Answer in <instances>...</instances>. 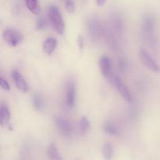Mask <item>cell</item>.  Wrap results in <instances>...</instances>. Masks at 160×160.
I'll use <instances>...</instances> for the list:
<instances>
[{"instance_id": "1", "label": "cell", "mask_w": 160, "mask_h": 160, "mask_svg": "<svg viewBox=\"0 0 160 160\" xmlns=\"http://www.w3.org/2000/svg\"><path fill=\"white\" fill-rule=\"evenodd\" d=\"M48 18L53 28L59 34L62 35L65 30V23L59 8L56 6H51L48 9Z\"/></svg>"}, {"instance_id": "2", "label": "cell", "mask_w": 160, "mask_h": 160, "mask_svg": "<svg viewBox=\"0 0 160 160\" xmlns=\"http://www.w3.org/2000/svg\"><path fill=\"white\" fill-rule=\"evenodd\" d=\"M2 38L6 43L11 46H17L23 40V35L15 28H6L2 33Z\"/></svg>"}, {"instance_id": "3", "label": "cell", "mask_w": 160, "mask_h": 160, "mask_svg": "<svg viewBox=\"0 0 160 160\" xmlns=\"http://www.w3.org/2000/svg\"><path fill=\"white\" fill-rule=\"evenodd\" d=\"M139 56L142 61V62L150 69L151 71L154 72H160V65L158 64L157 61L150 55V53L148 51L143 48H141L139 50Z\"/></svg>"}, {"instance_id": "4", "label": "cell", "mask_w": 160, "mask_h": 160, "mask_svg": "<svg viewBox=\"0 0 160 160\" xmlns=\"http://www.w3.org/2000/svg\"><path fill=\"white\" fill-rule=\"evenodd\" d=\"M155 26H156V20L152 16L147 15L144 17L143 24H142L143 31L145 36L150 40L152 39L154 35Z\"/></svg>"}, {"instance_id": "5", "label": "cell", "mask_w": 160, "mask_h": 160, "mask_svg": "<svg viewBox=\"0 0 160 160\" xmlns=\"http://www.w3.org/2000/svg\"><path fill=\"white\" fill-rule=\"evenodd\" d=\"M112 80L113 84L115 85L116 87L117 88L118 91L120 92V93L121 94V96L123 97V98L124 100H126L128 102H131L132 101V95H131V92L128 89V88L125 86L124 83L122 82L121 78L119 76H113L112 77Z\"/></svg>"}, {"instance_id": "6", "label": "cell", "mask_w": 160, "mask_h": 160, "mask_svg": "<svg viewBox=\"0 0 160 160\" xmlns=\"http://www.w3.org/2000/svg\"><path fill=\"white\" fill-rule=\"evenodd\" d=\"M87 26L89 34L94 39H98L101 36L102 28L100 22L96 18H92L88 20Z\"/></svg>"}, {"instance_id": "7", "label": "cell", "mask_w": 160, "mask_h": 160, "mask_svg": "<svg viewBox=\"0 0 160 160\" xmlns=\"http://www.w3.org/2000/svg\"><path fill=\"white\" fill-rule=\"evenodd\" d=\"M76 100V85L73 80H70L67 83L66 103L69 108H73L75 105Z\"/></svg>"}, {"instance_id": "8", "label": "cell", "mask_w": 160, "mask_h": 160, "mask_svg": "<svg viewBox=\"0 0 160 160\" xmlns=\"http://www.w3.org/2000/svg\"><path fill=\"white\" fill-rule=\"evenodd\" d=\"M56 125L60 133L64 136H70L73 132V126L71 122L62 117H58L56 119Z\"/></svg>"}, {"instance_id": "9", "label": "cell", "mask_w": 160, "mask_h": 160, "mask_svg": "<svg viewBox=\"0 0 160 160\" xmlns=\"http://www.w3.org/2000/svg\"><path fill=\"white\" fill-rule=\"evenodd\" d=\"M12 78L13 79L14 83L19 90L23 93H27L29 90V86L27 83L26 80L24 79L21 74L17 70H13L12 72Z\"/></svg>"}, {"instance_id": "10", "label": "cell", "mask_w": 160, "mask_h": 160, "mask_svg": "<svg viewBox=\"0 0 160 160\" xmlns=\"http://www.w3.org/2000/svg\"><path fill=\"white\" fill-rule=\"evenodd\" d=\"M99 67L103 76L106 78H112V67L109 56L103 55L99 60Z\"/></svg>"}, {"instance_id": "11", "label": "cell", "mask_w": 160, "mask_h": 160, "mask_svg": "<svg viewBox=\"0 0 160 160\" xmlns=\"http://www.w3.org/2000/svg\"><path fill=\"white\" fill-rule=\"evenodd\" d=\"M10 112L6 105L0 106V125L2 127L8 126L10 122Z\"/></svg>"}, {"instance_id": "12", "label": "cell", "mask_w": 160, "mask_h": 160, "mask_svg": "<svg viewBox=\"0 0 160 160\" xmlns=\"http://www.w3.org/2000/svg\"><path fill=\"white\" fill-rule=\"evenodd\" d=\"M56 46H57V40H56V39L50 37L45 39V42H43L42 48H43V51L46 54L51 55L55 51Z\"/></svg>"}, {"instance_id": "13", "label": "cell", "mask_w": 160, "mask_h": 160, "mask_svg": "<svg viewBox=\"0 0 160 160\" xmlns=\"http://www.w3.org/2000/svg\"><path fill=\"white\" fill-rule=\"evenodd\" d=\"M102 154L104 160H112L114 155V149L110 143H105L102 149Z\"/></svg>"}, {"instance_id": "14", "label": "cell", "mask_w": 160, "mask_h": 160, "mask_svg": "<svg viewBox=\"0 0 160 160\" xmlns=\"http://www.w3.org/2000/svg\"><path fill=\"white\" fill-rule=\"evenodd\" d=\"M47 155L51 160H62L59 150L54 144H50L47 149Z\"/></svg>"}, {"instance_id": "15", "label": "cell", "mask_w": 160, "mask_h": 160, "mask_svg": "<svg viewBox=\"0 0 160 160\" xmlns=\"http://www.w3.org/2000/svg\"><path fill=\"white\" fill-rule=\"evenodd\" d=\"M26 6L28 9L31 11L32 13L38 15L41 13V8L38 5V0H25Z\"/></svg>"}, {"instance_id": "16", "label": "cell", "mask_w": 160, "mask_h": 160, "mask_svg": "<svg viewBox=\"0 0 160 160\" xmlns=\"http://www.w3.org/2000/svg\"><path fill=\"white\" fill-rule=\"evenodd\" d=\"M103 130L108 134L112 135V136H117L120 133L119 129L115 125L111 123V122H106V123H105L104 125H103Z\"/></svg>"}, {"instance_id": "17", "label": "cell", "mask_w": 160, "mask_h": 160, "mask_svg": "<svg viewBox=\"0 0 160 160\" xmlns=\"http://www.w3.org/2000/svg\"><path fill=\"white\" fill-rule=\"evenodd\" d=\"M33 105L37 111H41L44 108V101L42 97L39 94H34L32 98Z\"/></svg>"}, {"instance_id": "18", "label": "cell", "mask_w": 160, "mask_h": 160, "mask_svg": "<svg viewBox=\"0 0 160 160\" xmlns=\"http://www.w3.org/2000/svg\"><path fill=\"white\" fill-rule=\"evenodd\" d=\"M80 130L82 133H85L90 129V122L87 117H82L79 122Z\"/></svg>"}, {"instance_id": "19", "label": "cell", "mask_w": 160, "mask_h": 160, "mask_svg": "<svg viewBox=\"0 0 160 160\" xmlns=\"http://www.w3.org/2000/svg\"><path fill=\"white\" fill-rule=\"evenodd\" d=\"M46 26V20L44 17H41L38 19L37 23H36V29L37 30H42Z\"/></svg>"}, {"instance_id": "20", "label": "cell", "mask_w": 160, "mask_h": 160, "mask_svg": "<svg viewBox=\"0 0 160 160\" xmlns=\"http://www.w3.org/2000/svg\"><path fill=\"white\" fill-rule=\"evenodd\" d=\"M66 9L70 13H73L75 11V6L74 3L72 0H67L66 1Z\"/></svg>"}, {"instance_id": "21", "label": "cell", "mask_w": 160, "mask_h": 160, "mask_svg": "<svg viewBox=\"0 0 160 160\" xmlns=\"http://www.w3.org/2000/svg\"><path fill=\"white\" fill-rule=\"evenodd\" d=\"M0 87L2 88L5 90H9L10 89V86H9L8 82L1 76H0Z\"/></svg>"}, {"instance_id": "22", "label": "cell", "mask_w": 160, "mask_h": 160, "mask_svg": "<svg viewBox=\"0 0 160 160\" xmlns=\"http://www.w3.org/2000/svg\"><path fill=\"white\" fill-rule=\"evenodd\" d=\"M118 67H119V69H120L121 72H124L127 68L126 61L123 59H120V61H119V63H118Z\"/></svg>"}, {"instance_id": "23", "label": "cell", "mask_w": 160, "mask_h": 160, "mask_svg": "<svg viewBox=\"0 0 160 160\" xmlns=\"http://www.w3.org/2000/svg\"><path fill=\"white\" fill-rule=\"evenodd\" d=\"M78 46H79L80 49H83L84 48V38L82 37L81 35H80L78 39Z\"/></svg>"}, {"instance_id": "24", "label": "cell", "mask_w": 160, "mask_h": 160, "mask_svg": "<svg viewBox=\"0 0 160 160\" xmlns=\"http://www.w3.org/2000/svg\"><path fill=\"white\" fill-rule=\"evenodd\" d=\"M96 3L98 6H102L105 4V3H106V0H96Z\"/></svg>"}, {"instance_id": "25", "label": "cell", "mask_w": 160, "mask_h": 160, "mask_svg": "<svg viewBox=\"0 0 160 160\" xmlns=\"http://www.w3.org/2000/svg\"><path fill=\"white\" fill-rule=\"evenodd\" d=\"M77 160H80V159H77Z\"/></svg>"}, {"instance_id": "26", "label": "cell", "mask_w": 160, "mask_h": 160, "mask_svg": "<svg viewBox=\"0 0 160 160\" xmlns=\"http://www.w3.org/2000/svg\"><path fill=\"white\" fill-rule=\"evenodd\" d=\"M66 1H67V0H66Z\"/></svg>"}]
</instances>
